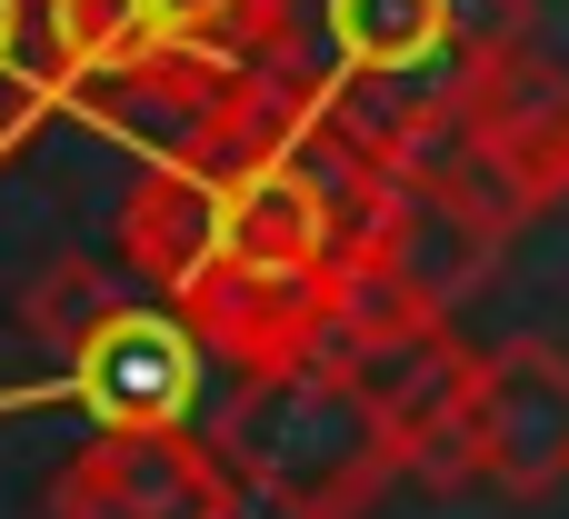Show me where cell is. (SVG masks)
Segmentation results:
<instances>
[{"mask_svg":"<svg viewBox=\"0 0 569 519\" xmlns=\"http://www.w3.org/2000/svg\"><path fill=\"white\" fill-rule=\"evenodd\" d=\"M450 30H460V0H320L330 60L360 90H390V100H410V80H440V100H460Z\"/></svg>","mask_w":569,"mask_h":519,"instance_id":"obj_4","label":"cell"},{"mask_svg":"<svg viewBox=\"0 0 569 519\" xmlns=\"http://www.w3.org/2000/svg\"><path fill=\"white\" fill-rule=\"evenodd\" d=\"M70 390H80V410L100 430H200V410H210V340L180 310L120 300L70 350Z\"/></svg>","mask_w":569,"mask_h":519,"instance_id":"obj_2","label":"cell"},{"mask_svg":"<svg viewBox=\"0 0 569 519\" xmlns=\"http://www.w3.org/2000/svg\"><path fill=\"white\" fill-rule=\"evenodd\" d=\"M110 310H120V290H110V270H90L80 250H60V260H40V270L20 280V330H30L50 360H70Z\"/></svg>","mask_w":569,"mask_h":519,"instance_id":"obj_7","label":"cell"},{"mask_svg":"<svg viewBox=\"0 0 569 519\" xmlns=\"http://www.w3.org/2000/svg\"><path fill=\"white\" fill-rule=\"evenodd\" d=\"M460 440H470V480H490L510 500H550L560 490V470H569V360H560L550 330H520L490 360H470Z\"/></svg>","mask_w":569,"mask_h":519,"instance_id":"obj_1","label":"cell"},{"mask_svg":"<svg viewBox=\"0 0 569 519\" xmlns=\"http://www.w3.org/2000/svg\"><path fill=\"white\" fill-rule=\"evenodd\" d=\"M160 40H210L220 20H240V0H150Z\"/></svg>","mask_w":569,"mask_h":519,"instance_id":"obj_8","label":"cell"},{"mask_svg":"<svg viewBox=\"0 0 569 519\" xmlns=\"http://www.w3.org/2000/svg\"><path fill=\"white\" fill-rule=\"evenodd\" d=\"M120 230H130V260L170 290L160 310H180V300L220 270V260H210V180H200V170H180V160H170V170H150V180L130 190Z\"/></svg>","mask_w":569,"mask_h":519,"instance_id":"obj_5","label":"cell"},{"mask_svg":"<svg viewBox=\"0 0 569 519\" xmlns=\"http://www.w3.org/2000/svg\"><path fill=\"white\" fill-rule=\"evenodd\" d=\"M40 20H50V60L80 80H130L150 50H170L150 0H40Z\"/></svg>","mask_w":569,"mask_h":519,"instance_id":"obj_6","label":"cell"},{"mask_svg":"<svg viewBox=\"0 0 569 519\" xmlns=\"http://www.w3.org/2000/svg\"><path fill=\"white\" fill-rule=\"evenodd\" d=\"M20 20H30V0H0V60H20Z\"/></svg>","mask_w":569,"mask_h":519,"instance_id":"obj_9","label":"cell"},{"mask_svg":"<svg viewBox=\"0 0 569 519\" xmlns=\"http://www.w3.org/2000/svg\"><path fill=\"white\" fill-rule=\"evenodd\" d=\"M50 519H240V470L200 430H90L50 480Z\"/></svg>","mask_w":569,"mask_h":519,"instance_id":"obj_3","label":"cell"}]
</instances>
